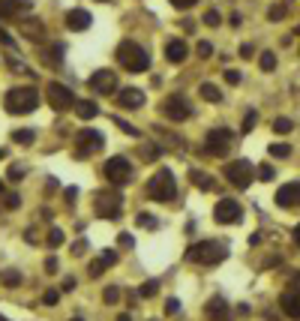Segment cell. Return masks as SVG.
<instances>
[{
  "label": "cell",
  "instance_id": "cell-52",
  "mask_svg": "<svg viewBox=\"0 0 300 321\" xmlns=\"http://www.w3.org/2000/svg\"><path fill=\"white\" fill-rule=\"evenodd\" d=\"M21 174H24V168H9L6 177H9V180H21Z\"/></svg>",
  "mask_w": 300,
  "mask_h": 321
},
{
  "label": "cell",
  "instance_id": "cell-38",
  "mask_svg": "<svg viewBox=\"0 0 300 321\" xmlns=\"http://www.w3.org/2000/svg\"><path fill=\"white\" fill-rule=\"evenodd\" d=\"M57 300H60V291H54V288H48V291L42 294V303H45V306H57Z\"/></svg>",
  "mask_w": 300,
  "mask_h": 321
},
{
  "label": "cell",
  "instance_id": "cell-28",
  "mask_svg": "<svg viewBox=\"0 0 300 321\" xmlns=\"http://www.w3.org/2000/svg\"><path fill=\"white\" fill-rule=\"evenodd\" d=\"M135 222H138L141 228H147V231H153V228L159 225V219L153 216V213H138V216H135Z\"/></svg>",
  "mask_w": 300,
  "mask_h": 321
},
{
  "label": "cell",
  "instance_id": "cell-50",
  "mask_svg": "<svg viewBox=\"0 0 300 321\" xmlns=\"http://www.w3.org/2000/svg\"><path fill=\"white\" fill-rule=\"evenodd\" d=\"M63 198H66V204H69V207H72V204H75V198H78V189H75V186H69V189H66V195H63Z\"/></svg>",
  "mask_w": 300,
  "mask_h": 321
},
{
  "label": "cell",
  "instance_id": "cell-7",
  "mask_svg": "<svg viewBox=\"0 0 300 321\" xmlns=\"http://www.w3.org/2000/svg\"><path fill=\"white\" fill-rule=\"evenodd\" d=\"M102 174L108 177V183H114V186H123L132 180V162L126 156H111L105 165H102Z\"/></svg>",
  "mask_w": 300,
  "mask_h": 321
},
{
  "label": "cell",
  "instance_id": "cell-18",
  "mask_svg": "<svg viewBox=\"0 0 300 321\" xmlns=\"http://www.w3.org/2000/svg\"><path fill=\"white\" fill-rule=\"evenodd\" d=\"M165 57H168L171 63H183L186 57H189V45H186L183 39H171V42L165 45Z\"/></svg>",
  "mask_w": 300,
  "mask_h": 321
},
{
  "label": "cell",
  "instance_id": "cell-30",
  "mask_svg": "<svg viewBox=\"0 0 300 321\" xmlns=\"http://www.w3.org/2000/svg\"><path fill=\"white\" fill-rule=\"evenodd\" d=\"M291 129H294V123H291L288 117H276V120H273V132H276V135H288Z\"/></svg>",
  "mask_w": 300,
  "mask_h": 321
},
{
  "label": "cell",
  "instance_id": "cell-47",
  "mask_svg": "<svg viewBox=\"0 0 300 321\" xmlns=\"http://www.w3.org/2000/svg\"><path fill=\"white\" fill-rule=\"evenodd\" d=\"M3 204H6L9 210H18V207H21V198H18V195H6V201H3Z\"/></svg>",
  "mask_w": 300,
  "mask_h": 321
},
{
  "label": "cell",
  "instance_id": "cell-61",
  "mask_svg": "<svg viewBox=\"0 0 300 321\" xmlns=\"http://www.w3.org/2000/svg\"><path fill=\"white\" fill-rule=\"evenodd\" d=\"M0 321H9V318H3V315H0Z\"/></svg>",
  "mask_w": 300,
  "mask_h": 321
},
{
  "label": "cell",
  "instance_id": "cell-12",
  "mask_svg": "<svg viewBox=\"0 0 300 321\" xmlns=\"http://www.w3.org/2000/svg\"><path fill=\"white\" fill-rule=\"evenodd\" d=\"M102 144H105V138L96 129H81L78 132V156H90V153L102 150Z\"/></svg>",
  "mask_w": 300,
  "mask_h": 321
},
{
  "label": "cell",
  "instance_id": "cell-55",
  "mask_svg": "<svg viewBox=\"0 0 300 321\" xmlns=\"http://www.w3.org/2000/svg\"><path fill=\"white\" fill-rule=\"evenodd\" d=\"M72 288H75V279H72V276L63 279V291H72Z\"/></svg>",
  "mask_w": 300,
  "mask_h": 321
},
{
  "label": "cell",
  "instance_id": "cell-14",
  "mask_svg": "<svg viewBox=\"0 0 300 321\" xmlns=\"http://www.w3.org/2000/svg\"><path fill=\"white\" fill-rule=\"evenodd\" d=\"M204 315L210 321H231V309H228V300L225 297H210L204 303Z\"/></svg>",
  "mask_w": 300,
  "mask_h": 321
},
{
  "label": "cell",
  "instance_id": "cell-29",
  "mask_svg": "<svg viewBox=\"0 0 300 321\" xmlns=\"http://www.w3.org/2000/svg\"><path fill=\"white\" fill-rule=\"evenodd\" d=\"M258 66L264 69V72H273V69H276V54L273 51H264V54L258 57Z\"/></svg>",
  "mask_w": 300,
  "mask_h": 321
},
{
  "label": "cell",
  "instance_id": "cell-34",
  "mask_svg": "<svg viewBox=\"0 0 300 321\" xmlns=\"http://www.w3.org/2000/svg\"><path fill=\"white\" fill-rule=\"evenodd\" d=\"M105 267H108V264H105L102 258H99V261H90V267H87V273H90V279H99V276L105 273Z\"/></svg>",
  "mask_w": 300,
  "mask_h": 321
},
{
  "label": "cell",
  "instance_id": "cell-39",
  "mask_svg": "<svg viewBox=\"0 0 300 321\" xmlns=\"http://www.w3.org/2000/svg\"><path fill=\"white\" fill-rule=\"evenodd\" d=\"M255 174H258V180H273V168L270 165H258Z\"/></svg>",
  "mask_w": 300,
  "mask_h": 321
},
{
  "label": "cell",
  "instance_id": "cell-13",
  "mask_svg": "<svg viewBox=\"0 0 300 321\" xmlns=\"http://www.w3.org/2000/svg\"><path fill=\"white\" fill-rule=\"evenodd\" d=\"M120 195H96V216L102 219H117L120 216Z\"/></svg>",
  "mask_w": 300,
  "mask_h": 321
},
{
  "label": "cell",
  "instance_id": "cell-31",
  "mask_svg": "<svg viewBox=\"0 0 300 321\" xmlns=\"http://www.w3.org/2000/svg\"><path fill=\"white\" fill-rule=\"evenodd\" d=\"M102 300H105L108 306H111V303H117V300H120V288H117V285H108V288L102 291Z\"/></svg>",
  "mask_w": 300,
  "mask_h": 321
},
{
  "label": "cell",
  "instance_id": "cell-23",
  "mask_svg": "<svg viewBox=\"0 0 300 321\" xmlns=\"http://www.w3.org/2000/svg\"><path fill=\"white\" fill-rule=\"evenodd\" d=\"M21 33H24L27 39H42V21L24 18V21H21Z\"/></svg>",
  "mask_w": 300,
  "mask_h": 321
},
{
  "label": "cell",
  "instance_id": "cell-2",
  "mask_svg": "<svg viewBox=\"0 0 300 321\" xmlns=\"http://www.w3.org/2000/svg\"><path fill=\"white\" fill-rule=\"evenodd\" d=\"M114 57H117V63L126 69V72H147V69H150V54L138 42H132V39H123L117 45Z\"/></svg>",
  "mask_w": 300,
  "mask_h": 321
},
{
  "label": "cell",
  "instance_id": "cell-56",
  "mask_svg": "<svg viewBox=\"0 0 300 321\" xmlns=\"http://www.w3.org/2000/svg\"><path fill=\"white\" fill-rule=\"evenodd\" d=\"M294 240H297V243H300V225H297V228H294Z\"/></svg>",
  "mask_w": 300,
  "mask_h": 321
},
{
  "label": "cell",
  "instance_id": "cell-57",
  "mask_svg": "<svg viewBox=\"0 0 300 321\" xmlns=\"http://www.w3.org/2000/svg\"><path fill=\"white\" fill-rule=\"evenodd\" d=\"M117 321H132V315H120V318H117Z\"/></svg>",
  "mask_w": 300,
  "mask_h": 321
},
{
  "label": "cell",
  "instance_id": "cell-27",
  "mask_svg": "<svg viewBox=\"0 0 300 321\" xmlns=\"http://www.w3.org/2000/svg\"><path fill=\"white\" fill-rule=\"evenodd\" d=\"M0 282H3L6 288H15V285H21V273L18 270H3L0 273Z\"/></svg>",
  "mask_w": 300,
  "mask_h": 321
},
{
  "label": "cell",
  "instance_id": "cell-11",
  "mask_svg": "<svg viewBox=\"0 0 300 321\" xmlns=\"http://www.w3.org/2000/svg\"><path fill=\"white\" fill-rule=\"evenodd\" d=\"M96 93H102V96H108V93H117V75L111 72V69H96V72L90 75V81H87Z\"/></svg>",
  "mask_w": 300,
  "mask_h": 321
},
{
  "label": "cell",
  "instance_id": "cell-60",
  "mask_svg": "<svg viewBox=\"0 0 300 321\" xmlns=\"http://www.w3.org/2000/svg\"><path fill=\"white\" fill-rule=\"evenodd\" d=\"M69 321H84V318H69Z\"/></svg>",
  "mask_w": 300,
  "mask_h": 321
},
{
  "label": "cell",
  "instance_id": "cell-22",
  "mask_svg": "<svg viewBox=\"0 0 300 321\" xmlns=\"http://www.w3.org/2000/svg\"><path fill=\"white\" fill-rule=\"evenodd\" d=\"M75 114H78L81 120H93L99 114V105L90 102V99H81V102H75Z\"/></svg>",
  "mask_w": 300,
  "mask_h": 321
},
{
  "label": "cell",
  "instance_id": "cell-37",
  "mask_svg": "<svg viewBox=\"0 0 300 321\" xmlns=\"http://www.w3.org/2000/svg\"><path fill=\"white\" fill-rule=\"evenodd\" d=\"M63 240H66V237H63L60 228H51V231H48V246H60Z\"/></svg>",
  "mask_w": 300,
  "mask_h": 321
},
{
  "label": "cell",
  "instance_id": "cell-36",
  "mask_svg": "<svg viewBox=\"0 0 300 321\" xmlns=\"http://www.w3.org/2000/svg\"><path fill=\"white\" fill-rule=\"evenodd\" d=\"M255 123H258V111H246V117H243V129H240V132H252Z\"/></svg>",
  "mask_w": 300,
  "mask_h": 321
},
{
  "label": "cell",
  "instance_id": "cell-17",
  "mask_svg": "<svg viewBox=\"0 0 300 321\" xmlns=\"http://www.w3.org/2000/svg\"><path fill=\"white\" fill-rule=\"evenodd\" d=\"M90 21H93V18H90L87 9H69V12H66V27H69V30H87Z\"/></svg>",
  "mask_w": 300,
  "mask_h": 321
},
{
  "label": "cell",
  "instance_id": "cell-32",
  "mask_svg": "<svg viewBox=\"0 0 300 321\" xmlns=\"http://www.w3.org/2000/svg\"><path fill=\"white\" fill-rule=\"evenodd\" d=\"M285 15H288V9H285L282 3H276V6H270V9H267V18H270V21H282Z\"/></svg>",
  "mask_w": 300,
  "mask_h": 321
},
{
  "label": "cell",
  "instance_id": "cell-59",
  "mask_svg": "<svg viewBox=\"0 0 300 321\" xmlns=\"http://www.w3.org/2000/svg\"><path fill=\"white\" fill-rule=\"evenodd\" d=\"M3 153H6V150H3V147H0V159H3Z\"/></svg>",
  "mask_w": 300,
  "mask_h": 321
},
{
  "label": "cell",
  "instance_id": "cell-15",
  "mask_svg": "<svg viewBox=\"0 0 300 321\" xmlns=\"http://www.w3.org/2000/svg\"><path fill=\"white\" fill-rule=\"evenodd\" d=\"M282 210H288V207H294V204H300V183L294 180V183H285V186H279L276 189V198H273Z\"/></svg>",
  "mask_w": 300,
  "mask_h": 321
},
{
  "label": "cell",
  "instance_id": "cell-44",
  "mask_svg": "<svg viewBox=\"0 0 300 321\" xmlns=\"http://www.w3.org/2000/svg\"><path fill=\"white\" fill-rule=\"evenodd\" d=\"M102 261L111 267V264H117V252H114V249H105V252H102Z\"/></svg>",
  "mask_w": 300,
  "mask_h": 321
},
{
  "label": "cell",
  "instance_id": "cell-26",
  "mask_svg": "<svg viewBox=\"0 0 300 321\" xmlns=\"http://www.w3.org/2000/svg\"><path fill=\"white\" fill-rule=\"evenodd\" d=\"M156 291H159V279H147L138 288V297H156Z\"/></svg>",
  "mask_w": 300,
  "mask_h": 321
},
{
  "label": "cell",
  "instance_id": "cell-58",
  "mask_svg": "<svg viewBox=\"0 0 300 321\" xmlns=\"http://www.w3.org/2000/svg\"><path fill=\"white\" fill-rule=\"evenodd\" d=\"M294 33H297V36H300V24H297V27H294Z\"/></svg>",
  "mask_w": 300,
  "mask_h": 321
},
{
  "label": "cell",
  "instance_id": "cell-8",
  "mask_svg": "<svg viewBox=\"0 0 300 321\" xmlns=\"http://www.w3.org/2000/svg\"><path fill=\"white\" fill-rule=\"evenodd\" d=\"M162 114H165L168 120L180 123V120H186V117H192V105L186 102L180 93H174V96H168V99L162 102Z\"/></svg>",
  "mask_w": 300,
  "mask_h": 321
},
{
  "label": "cell",
  "instance_id": "cell-46",
  "mask_svg": "<svg viewBox=\"0 0 300 321\" xmlns=\"http://www.w3.org/2000/svg\"><path fill=\"white\" fill-rule=\"evenodd\" d=\"M252 54H255V48H252L249 42H243V45H240V57H243V60H252Z\"/></svg>",
  "mask_w": 300,
  "mask_h": 321
},
{
  "label": "cell",
  "instance_id": "cell-45",
  "mask_svg": "<svg viewBox=\"0 0 300 321\" xmlns=\"http://www.w3.org/2000/svg\"><path fill=\"white\" fill-rule=\"evenodd\" d=\"M87 252V240H75V246H72V255H84Z\"/></svg>",
  "mask_w": 300,
  "mask_h": 321
},
{
  "label": "cell",
  "instance_id": "cell-24",
  "mask_svg": "<svg viewBox=\"0 0 300 321\" xmlns=\"http://www.w3.org/2000/svg\"><path fill=\"white\" fill-rule=\"evenodd\" d=\"M198 93H201V99H207V102H219V99H222V90H219L216 84H210V81H204V84L198 87Z\"/></svg>",
  "mask_w": 300,
  "mask_h": 321
},
{
  "label": "cell",
  "instance_id": "cell-62",
  "mask_svg": "<svg viewBox=\"0 0 300 321\" xmlns=\"http://www.w3.org/2000/svg\"><path fill=\"white\" fill-rule=\"evenodd\" d=\"M0 192H3V183H0Z\"/></svg>",
  "mask_w": 300,
  "mask_h": 321
},
{
  "label": "cell",
  "instance_id": "cell-35",
  "mask_svg": "<svg viewBox=\"0 0 300 321\" xmlns=\"http://www.w3.org/2000/svg\"><path fill=\"white\" fill-rule=\"evenodd\" d=\"M204 24H207V27H219V24H222V15H219L216 9H207V12H204Z\"/></svg>",
  "mask_w": 300,
  "mask_h": 321
},
{
  "label": "cell",
  "instance_id": "cell-49",
  "mask_svg": "<svg viewBox=\"0 0 300 321\" xmlns=\"http://www.w3.org/2000/svg\"><path fill=\"white\" fill-rule=\"evenodd\" d=\"M180 312V300H168L165 303V315H177Z\"/></svg>",
  "mask_w": 300,
  "mask_h": 321
},
{
  "label": "cell",
  "instance_id": "cell-4",
  "mask_svg": "<svg viewBox=\"0 0 300 321\" xmlns=\"http://www.w3.org/2000/svg\"><path fill=\"white\" fill-rule=\"evenodd\" d=\"M147 195L153 198V201H174V195H177V180H174V174H171L168 168H159V171L147 180Z\"/></svg>",
  "mask_w": 300,
  "mask_h": 321
},
{
  "label": "cell",
  "instance_id": "cell-6",
  "mask_svg": "<svg viewBox=\"0 0 300 321\" xmlns=\"http://www.w3.org/2000/svg\"><path fill=\"white\" fill-rule=\"evenodd\" d=\"M222 174L228 177V183H231V186H237V189H246V186H252L255 165H252L249 159H234V162H228V165H225V171H222Z\"/></svg>",
  "mask_w": 300,
  "mask_h": 321
},
{
  "label": "cell",
  "instance_id": "cell-25",
  "mask_svg": "<svg viewBox=\"0 0 300 321\" xmlns=\"http://www.w3.org/2000/svg\"><path fill=\"white\" fill-rule=\"evenodd\" d=\"M9 138L15 141V144H33V138H36V129H15Z\"/></svg>",
  "mask_w": 300,
  "mask_h": 321
},
{
  "label": "cell",
  "instance_id": "cell-53",
  "mask_svg": "<svg viewBox=\"0 0 300 321\" xmlns=\"http://www.w3.org/2000/svg\"><path fill=\"white\" fill-rule=\"evenodd\" d=\"M45 270H48V273H57V258H48V261H45Z\"/></svg>",
  "mask_w": 300,
  "mask_h": 321
},
{
  "label": "cell",
  "instance_id": "cell-41",
  "mask_svg": "<svg viewBox=\"0 0 300 321\" xmlns=\"http://www.w3.org/2000/svg\"><path fill=\"white\" fill-rule=\"evenodd\" d=\"M195 51H198V57H210V54H213V45H210V42H204V39H201V42H198V45H195Z\"/></svg>",
  "mask_w": 300,
  "mask_h": 321
},
{
  "label": "cell",
  "instance_id": "cell-63",
  "mask_svg": "<svg viewBox=\"0 0 300 321\" xmlns=\"http://www.w3.org/2000/svg\"><path fill=\"white\" fill-rule=\"evenodd\" d=\"M99 3H102V0H99Z\"/></svg>",
  "mask_w": 300,
  "mask_h": 321
},
{
  "label": "cell",
  "instance_id": "cell-54",
  "mask_svg": "<svg viewBox=\"0 0 300 321\" xmlns=\"http://www.w3.org/2000/svg\"><path fill=\"white\" fill-rule=\"evenodd\" d=\"M0 42H3V45H12V36H9L6 30H0Z\"/></svg>",
  "mask_w": 300,
  "mask_h": 321
},
{
  "label": "cell",
  "instance_id": "cell-51",
  "mask_svg": "<svg viewBox=\"0 0 300 321\" xmlns=\"http://www.w3.org/2000/svg\"><path fill=\"white\" fill-rule=\"evenodd\" d=\"M288 291L300 294V273H294V276H291V288H288Z\"/></svg>",
  "mask_w": 300,
  "mask_h": 321
},
{
  "label": "cell",
  "instance_id": "cell-20",
  "mask_svg": "<svg viewBox=\"0 0 300 321\" xmlns=\"http://www.w3.org/2000/svg\"><path fill=\"white\" fill-rule=\"evenodd\" d=\"M21 9H30V0H0V18H12Z\"/></svg>",
  "mask_w": 300,
  "mask_h": 321
},
{
  "label": "cell",
  "instance_id": "cell-9",
  "mask_svg": "<svg viewBox=\"0 0 300 321\" xmlns=\"http://www.w3.org/2000/svg\"><path fill=\"white\" fill-rule=\"evenodd\" d=\"M45 96H48V105H51V108H57V111H66V108H72V105L78 102V99L72 96V90L63 87L60 81H51L48 90H45Z\"/></svg>",
  "mask_w": 300,
  "mask_h": 321
},
{
  "label": "cell",
  "instance_id": "cell-1",
  "mask_svg": "<svg viewBox=\"0 0 300 321\" xmlns=\"http://www.w3.org/2000/svg\"><path fill=\"white\" fill-rule=\"evenodd\" d=\"M228 258V246L222 240H198L186 249V261L192 264H204V267H213V264H222Z\"/></svg>",
  "mask_w": 300,
  "mask_h": 321
},
{
  "label": "cell",
  "instance_id": "cell-43",
  "mask_svg": "<svg viewBox=\"0 0 300 321\" xmlns=\"http://www.w3.org/2000/svg\"><path fill=\"white\" fill-rule=\"evenodd\" d=\"M225 81H228V84H240V72H237V69H225Z\"/></svg>",
  "mask_w": 300,
  "mask_h": 321
},
{
  "label": "cell",
  "instance_id": "cell-42",
  "mask_svg": "<svg viewBox=\"0 0 300 321\" xmlns=\"http://www.w3.org/2000/svg\"><path fill=\"white\" fill-rule=\"evenodd\" d=\"M168 3L174 6V9H189V6H195L198 0H168Z\"/></svg>",
  "mask_w": 300,
  "mask_h": 321
},
{
  "label": "cell",
  "instance_id": "cell-21",
  "mask_svg": "<svg viewBox=\"0 0 300 321\" xmlns=\"http://www.w3.org/2000/svg\"><path fill=\"white\" fill-rule=\"evenodd\" d=\"M189 177H192V186H198L201 192H213L216 189V180L207 174V171H198V168H192L189 171Z\"/></svg>",
  "mask_w": 300,
  "mask_h": 321
},
{
  "label": "cell",
  "instance_id": "cell-33",
  "mask_svg": "<svg viewBox=\"0 0 300 321\" xmlns=\"http://www.w3.org/2000/svg\"><path fill=\"white\" fill-rule=\"evenodd\" d=\"M267 153H270L273 159H285V156L291 153V147H288V144H270V150H267Z\"/></svg>",
  "mask_w": 300,
  "mask_h": 321
},
{
  "label": "cell",
  "instance_id": "cell-5",
  "mask_svg": "<svg viewBox=\"0 0 300 321\" xmlns=\"http://www.w3.org/2000/svg\"><path fill=\"white\" fill-rule=\"evenodd\" d=\"M234 144V132L231 129H225V126H216V129H210L207 135H204V153H210V156H222V153H228V147Z\"/></svg>",
  "mask_w": 300,
  "mask_h": 321
},
{
  "label": "cell",
  "instance_id": "cell-40",
  "mask_svg": "<svg viewBox=\"0 0 300 321\" xmlns=\"http://www.w3.org/2000/svg\"><path fill=\"white\" fill-rule=\"evenodd\" d=\"M159 156H162V147H159V144H156V147H153V144L144 147V159H159Z\"/></svg>",
  "mask_w": 300,
  "mask_h": 321
},
{
  "label": "cell",
  "instance_id": "cell-16",
  "mask_svg": "<svg viewBox=\"0 0 300 321\" xmlns=\"http://www.w3.org/2000/svg\"><path fill=\"white\" fill-rule=\"evenodd\" d=\"M117 105H120V108H126V111H135V108H141V105H144V93L138 87H126V90L117 93Z\"/></svg>",
  "mask_w": 300,
  "mask_h": 321
},
{
  "label": "cell",
  "instance_id": "cell-10",
  "mask_svg": "<svg viewBox=\"0 0 300 321\" xmlns=\"http://www.w3.org/2000/svg\"><path fill=\"white\" fill-rule=\"evenodd\" d=\"M240 216H243V210H240V201H234V198H222V201H216V207H213V219H216L219 225L237 222Z\"/></svg>",
  "mask_w": 300,
  "mask_h": 321
},
{
  "label": "cell",
  "instance_id": "cell-19",
  "mask_svg": "<svg viewBox=\"0 0 300 321\" xmlns=\"http://www.w3.org/2000/svg\"><path fill=\"white\" fill-rule=\"evenodd\" d=\"M279 306H282V312H285L288 318H300V294L285 291V294L279 297Z\"/></svg>",
  "mask_w": 300,
  "mask_h": 321
},
{
  "label": "cell",
  "instance_id": "cell-48",
  "mask_svg": "<svg viewBox=\"0 0 300 321\" xmlns=\"http://www.w3.org/2000/svg\"><path fill=\"white\" fill-rule=\"evenodd\" d=\"M117 243H120V246H135V237H132L129 231H123V234L117 237Z\"/></svg>",
  "mask_w": 300,
  "mask_h": 321
},
{
  "label": "cell",
  "instance_id": "cell-3",
  "mask_svg": "<svg viewBox=\"0 0 300 321\" xmlns=\"http://www.w3.org/2000/svg\"><path fill=\"white\" fill-rule=\"evenodd\" d=\"M3 105H6L9 114H30V111H36V105H39V90L36 87H12L3 96Z\"/></svg>",
  "mask_w": 300,
  "mask_h": 321
}]
</instances>
